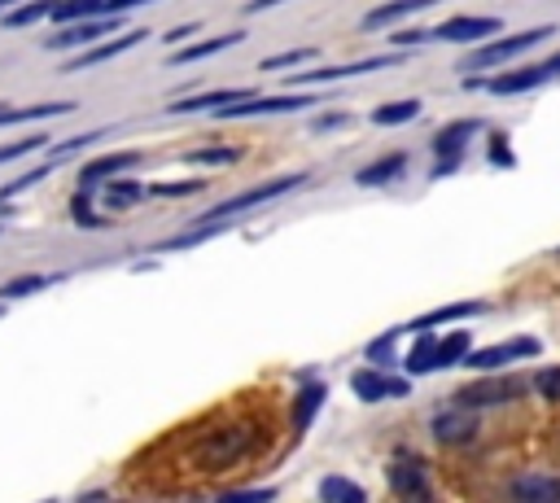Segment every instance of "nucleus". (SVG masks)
I'll return each instance as SVG.
<instances>
[{"label": "nucleus", "instance_id": "nucleus-1", "mask_svg": "<svg viewBox=\"0 0 560 503\" xmlns=\"http://www.w3.org/2000/svg\"><path fill=\"white\" fill-rule=\"evenodd\" d=\"M258 442H262L258 424H223V429H210L197 437L192 459L201 472H223V468H236L241 459H249L258 451Z\"/></svg>", "mask_w": 560, "mask_h": 503}, {"label": "nucleus", "instance_id": "nucleus-2", "mask_svg": "<svg viewBox=\"0 0 560 503\" xmlns=\"http://www.w3.org/2000/svg\"><path fill=\"white\" fill-rule=\"evenodd\" d=\"M551 31H556V26H547V22H542V26H529V31H512V35H499V39H490L486 48L468 52V57L459 61V74H477V70H486V66H503V61L521 57L525 48L542 44Z\"/></svg>", "mask_w": 560, "mask_h": 503}, {"label": "nucleus", "instance_id": "nucleus-3", "mask_svg": "<svg viewBox=\"0 0 560 503\" xmlns=\"http://www.w3.org/2000/svg\"><path fill=\"white\" fill-rule=\"evenodd\" d=\"M311 175L306 171H298V175H280V179H267V184H258V188H245V192H236V197H223L219 206H210L197 223H219V219H232V214H241V210H254V206H262V201H276V197H284V192H293V188H302Z\"/></svg>", "mask_w": 560, "mask_h": 503}, {"label": "nucleus", "instance_id": "nucleus-4", "mask_svg": "<svg viewBox=\"0 0 560 503\" xmlns=\"http://www.w3.org/2000/svg\"><path fill=\"white\" fill-rule=\"evenodd\" d=\"M542 346L534 341V337H516V341H494V346H486V350H468L464 354V367H472V372H499V367H508V363H516V359H534Z\"/></svg>", "mask_w": 560, "mask_h": 503}, {"label": "nucleus", "instance_id": "nucleus-5", "mask_svg": "<svg viewBox=\"0 0 560 503\" xmlns=\"http://www.w3.org/2000/svg\"><path fill=\"white\" fill-rule=\"evenodd\" d=\"M429 429H433V442H442V446H464V442L477 437V407L455 402V407H446V411H433Z\"/></svg>", "mask_w": 560, "mask_h": 503}, {"label": "nucleus", "instance_id": "nucleus-6", "mask_svg": "<svg viewBox=\"0 0 560 503\" xmlns=\"http://www.w3.org/2000/svg\"><path fill=\"white\" fill-rule=\"evenodd\" d=\"M306 105H315V96H241V101H232V105H223L219 109V118H258V114H298V109H306Z\"/></svg>", "mask_w": 560, "mask_h": 503}, {"label": "nucleus", "instance_id": "nucleus-7", "mask_svg": "<svg viewBox=\"0 0 560 503\" xmlns=\"http://www.w3.org/2000/svg\"><path fill=\"white\" fill-rule=\"evenodd\" d=\"M350 389H354L363 402H385V398H407V394H411V381H407V376L376 372V367H359V372L350 376Z\"/></svg>", "mask_w": 560, "mask_h": 503}, {"label": "nucleus", "instance_id": "nucleus-8", "mask_svg": "<svg viewBox=\"0 0 560 503\" xmlns=\"http://www.w3.org/2000/svg\"><path fill=\"white\" fill-rule=\"evenodd\" d=\"M516 394H521V381L499 376V381H472V385L455 389V402H464V407H494V402H508Z\"/></svg>", "mask_w": 560, "mask_h": 503}, {"label": "nucleus", "instance_id": "nucleus-9", "mask_svg": "<svg viewBox=\"0 0 560 503\" xmlns=\"http://www.w3.org/2000/svg\"><path fill=\"white\" fill-rule=\"evenodd\" d=\"M389 490L402 494V499H429V477H424V464L416 455H398L389 464Z\"/></svg>", "mask_w": 560, "mask_h": 503}, {"label": "nucleus", "instance_id": "nucleus-10", "mask_svg": "<svg viewBox=\"0 0 560 503\" xmlns=\"http://www.w3.org/2000/svg\"><path fill=\"white\" fill-rule=\"evenodd\" d=\"M402 52H389V57H368V61H346V66H324V70H306L298 74L293 83H332V79H350V74H372V70H389L398 66Z\"/></svg>", "mask_w": 560, "mask_h": 503}, {"label": "nucleus", "instance_id": "nucleus-11", "mask_svg": "<svg viewBox=\"0 0 560 503\" xmlns=\"http://www.w3.org/2000/svg\"><path fill=\"white\" fill-rule=\"evenodd\" d=\"M481 131V118H459V122H446L438 136H433V153L446 157V166H455V157L464 153V144Z\"/></svg>", "mask_w": 560, "mask_h": 503}, {"label": "nucleus", "instance_id": "nucleus-12", "mask_svg": "<svg viewBox=\"0 0 560 503\" xmlns=\"http://www.w3.org/2000/svg\"><path fill=\"white\" fill-rule=\"evenodd\" d=\"M114 26H118V17H114V13H109V17H83V22H70L61 35H52V44H48V48H74V44L105 39Z\"/></svg>", "mask_w": 560, "mask_h": 503}, {"label": "nucleus", "instance_id": "nucleus-13", "mask_svg": "<svg viewBox=\"0 0 560 503\" xmlns=\"http://www.w3.org/2000/svg\"><path fill=\"white\" fill-rule=\"evenodd\" d=\"M144 39V31H127V35H114V39H101L96 48H88V52H79V57H70L66 61V70H88V66H96V61H109V57H118V52H127V48H136Z\"/></svg>", "mask_w": 560, "mask_h": 503}, {"label": "nucleus", "instance_id": "nucleus-14", "mask_svg": "<svg viewBox=\"0 0 560 503\" xmlns=\"http://www.w3.org/2000/svg\"><path fill=\"white\" fill-rule=\"evenodd\" d=\"M494 31H499L494 17H451V22H442L433 35H438V39H451V44H472V39L494 35Z\"/></svg>", "mask_w": 560, "mask_h": 503}, {"label": "nucleus", "instance_id": "nucleus-15", "mask_svg": "<svg viewBox=\"0 0 560 503\" xmlns=\"http://www.w3.org/2000/svg\"><path fill=\"white\" fill-rule=\"evenodd\" d=\"M241 96H249L245 87H219V92H197V96H184V101H171L166 109L171 114H201V109H223V105H232V101H241Z\"/></svg>", "mask_w": 560, "mask_h": 503}, {"label": "nucleus", "instance_id": "nucleus-16", "mask_svg": "<svg viewBox=\"0 0 560 503\" xmlns=\"http://www.w3.org/2000/svg\"><path fill=\"white\" fill-rule=\"evenodd\" d=\"M136 162H140V153H105V157H92L79 171V188H96V184H105L109 175H118V171H127Z\"/></svg>", "mask_w": 560, "mask_h": 503}, {"label": "nucleus", "instance_id": "nucleus-17", "mask_svg": "<svg viewBox=\"0 0 560 503\" xmlns=\"http://www.w3.org/2000/svg\"><path fill=\"white\" fill-rule=\"evenodd\" d=\"M402 171H407V153H385V157L359 166V171H354V184H359V188H381V184L398 179Z\"/></svg>", "mask_w": 560, "mask_h": 503}, {"label": "nucleus", "instance_id": "nucleus-18", "mask_svg": "<svg viewBox=\"0 0 560 503\" xmlns=\"http://www.w3.org/2000/svg\"><path fill=\"white\" fill-rule=\"evenodd\" d=\"M481 311H486V302H451V306H442V311L416 315L411 324H402V332H424V328H438V324H451V319H472V315H481Z\"/></svg>", "mask_w": 560, "mask_h": 503}, {"label": "nucleus", "instance_id": "nucleus-19", "mask_svg": "<svg viewBox=\"0 0 560 503\" xmlns=\"http://www.w3.org/2000/svg\"><path fill=\"white\" fill-rule=\"evenodd\" d=\"M402 367H407L411 376H424V372H433V367H438V337H433V328L416 332V346L407 350Z\"/></svg>", "mask_w": 560, "mask_h": 503}, {"label": "nucleus", "instance_id": "nucleus-20", "mask_svg": "<svg viewBox=\"0 0 560 503\" xmlns=\"http://www.w3.org/2000/svg\"><path fill=\"white\" fill-rule=\"evenodd\" d=\"M429 4H438V0H389V4L372 9V13H368L359 26H363V31H381V26H389V22H398V17L416 13V9H429Z\"/></svg>", "mask_w": 560, "mask_h": 503}, {"label": "nucleus", "instance_id": "nucleus-21", "mask_svg": "<svg viewBox=\"0 0 560 503\" xmlns=\"http://www.w3.org/2000/svg\"><path fill=\"white\" fill-rule=\"evenodd\" d=\"M245 35L241 31H228V35H214V39H201V44H188V48H179V52H171V66H188V61H201V57H214L219 48H232V44H241Z\"/></svg>", "mask_w": 560, "mask_h": 503}, {"label": "nucleus", "instance_id": "nucleus-22", "mask_svg": "<svg viewBox=\"0 0 560 503\" xmlns=\"http://www.w3.org/2000/svg\"><path fill=\"white\" fill-rule=\"evenodd\" d=\"M101 197H105L109 210H131L136 201L149 197V184H136V179H109V184L101 188Z\"/></svg>", "mask_w": 560, "mask_h": 503}, {"label": "nucleus", "instance_id": "nucleus-23", "mask_svg": "<svg viewBox=\"0 0 560 503\" xmlns=\"http://www.w3.org/2000/svg\"><path fill=\"white\" fill-rule=\"evenodd\" d=\"M324 394H328V389H324L319 381H311V385H302V389H298V398H293V429H298V433L315 420V411L324 407Z\"/></svg>", "mask_w": 560, "mask_h": 503}, {"label": "nucleus", "instance_id": "nucleus-24", "mask_svg": "<svg viewBox=\"0 0 560 503\" xmlns=\"http://www.w3.org/2000/svg\"><path fill=\"white\" fill-rule=\"evenodd\" d=\"M512 494L521 503H547V499H560V481L556 477H516Z\"/></svg>", "mask_w": 560, "mask_h": 503}, {"label": "nucleus", "instance_id": "nucleus-25", "mask_svg": "<svg viewBox=\"0 0 560 503\" xmlns=\"http://www.w3.org/2000/svg\"><path fill=\"white\" fill-rule=\"evenodd\" d=\"M61 276L57 271H31V276H18V280H9V284H0V302H13V297H26V293H35V289H52Z\"/></svg>", "mask_w": 560, "mask_h": 503}, {"label": "nucleus", "instance_id": "nucleus-26", "mask_svg": "<svg viewBox=\"0 0 560 503\" xmlns=\"http://www.w3.org/2000/svg\"><path fill=\"white\" fill-rule=\"evenodd\" d=\"M74 101H39V105H22V109H4V127L9 122H31V118H57V114H70Z\"/></svg>", "mask_w": 560, "mask_h": 503}, {"label": "nucleus", "instance_id": "nucleus-27", "mask_svg": "<svg viewBox=\"0 0 560 503\" xmlns=\"http://www.w3.org/2000/svg\"><path fill=\"white\" fill-rule=\"evenodd\" d=\"M416 114H420V101H416V96H407V101L376 105V109H372V122H376V127H398V122H411Z\"/></svg>", "mask_w": 560, "mask_h": 503}, {"label": "nucleus", "instance_id": "nucleus-28", "mask_svg": "<svg viewBox=\"0 0 560 503\" xmlns=\"http://www.w3.org/2000/svg\"><path fill=\"white\" fill-rule=\"evenodd\" d=\"M468 350H472V332H468V328H455L451 337L438 341V367H455V363H464Z\"/></svg>", "mask_w": 560, "mask_h": 503}, {"label": "nucleus", "instance_id": "nucleus-29", "mask_svg": "<svg viewBox=\"0 0 560 503\" xmlns=\"http://www.w3.org/2000/svg\"><path fill=\"white\" fill-rule=\"evenodd\" d=\"M319 499H328V503H368V490L346 481V477H324L319 481Z\"/></svg>", "mask_w": 560, "mask_h": 503}, {"label": "nucleus", "instance_id": "nucleus-30", "mask_svg": "<svg viewBox=\"0 0 560 503\" xmlns=\"http://www.w3.org/2000/svg\"><path fill=\"white\" fill-rule=\"evenodd\" d=\"M88 13H109V9H105V0H57L48 17L52 22H83Z\"/></svg>", "mask_w": 560, "mask_h": 503}, {"label": "nucleus", "instance_id": "nucleus-31", "mask_svg": "<svg viewBox=\"0 0 560 503\" xmlns=\"http://www.w3.org/2000/svg\"><path fill=\"white\" fill-rule=\"evenodd\" d=\"M52 4H57V0H31V4H22V9H13V13H4L0 22H4L9 31H18V26H31V22H39V17H48V13H52Z\"/></svg>", "mask_w": 560, "mask_h": 503}, {"label": "nucleus", "instance_id": "nucleus-32", "mask_svg": "<svg viewBox=\"0 0 560 503\" xmlns=\"http://www.w3.org/2000/svg\"><path fill=\"white\" fill-rule=\"evenodd\" d=\"M184 162L188 166H232V162H241V149H192V153H184Z\"/></svg>", "mask_w": 560, "mask_h": 503}, {"label": "nucleus", "instance_id": "nucleus-33", "mask_svg": "<svg viewBox=\"0 0 560 503\" xmlns=\"http://www.w3.org/2000/svg\"><path fill=\"white\" fill-rule=\"evenodd\" d=\"M101 136H105V127H101V131H79V136H70V140H61V144H52L48 162H57V166H61V162H66L74 149H88V144H96Z\"/></svg>", "mask_w": 560, "mask_h": 503}, {"label": "nucleus", "instance_id": "nucleus-34", "mask_svg": "<svg viewBox=\"0 0 560 503\" xmlns=\"http://www.w3.org/2000/svg\"><path fill=\"white\" fill-rule=\"evenodd\" d=\"M214 232H223V223H201V227H192V232H179V236L162 241L158 249H188V245H201V241H210Z\"/></svg>", "mask_w": 560, "mask_h": 503}, {"label": "nucleus", "instance_id": "nucleus-35", "mask_svg": "<svg viewBox=\"0 0 560 503\" xmlns=\"http://www.w3.org/2000/svg\"><path fill=\"white\" fill-rule=\"evenodd\" d=\"M206 188V179H179V184H149V197H197Z\"/></svg>", "mask_w": 560, "mask_h": 503}, {"label": "nucleus", "instance_id": "nucleus-36", "mask_svg": "<svg viewBox=\"0 0 560 503\" xmlns=\"http://www.w3.org/2000/svg\"><path fill=\"white\" fill-rule=\"evenodd\" d=\"M70 214H74V223H79V227H109V223H105V219H101V214L88 206V188H83V192L70 201Z\"/></svg>", "mask_w": 560, "mask_h": 503}, {"label": "nucleus", "instance_id": "nucleus-37", "mask_svg": "<svg viewBox=\"0 0 560 503\" xmlns=\"http://www.w3.org/2000/svg\"><path fill=\"white\" fill-rule=\"evenodd\" d=\"M315 48H289V52H276V57H262V70H284V66H302L311 61Z\"/></svg>", "mask_w": 560, "mask_h": 503}, {"label": "nucleus", "instance_id": "nucleus-38", "mask_svg": "<svg viewBox=\"0 0 560 503\" xmlns=\"http://www.w3.org/2000/svg\"><path fill=\"white\" fill-rule=\"evenodd\" d=\"M35 149H44V136H22V140H13V144H0V162L26 157V153H35Z\"/></svg>", "mask_w": 560, "mask_h": 503}, {"label": "nucleus", "instance_id": "nucleus-39", "mask_svg": "<svg viewBox=\"0 0 560 503\" xmlns=\"http://www.w3.org/2000/svg\"><path fill=\"white\" fill-rule=\"evenodd\" d=\"M534 389H538L547 402H560V367H547V372H538Z\"/></svg>", "mask_w": 560, "mask_h": 503}, {"label": "nucleus", "instance_id": "nucleus-40", "mask_svg": "<svg viewBox=\"0 0 560 503\" xmlns=\"http://www.w3.org/2000/svg\"><path fill=\"white\" fill-rule=\"evenodd\" d=\"M490 162H494V166H512V162H516V157H512V144L503 140V131L490 136Z\"/></svg>", "mask_w": 560, "mask_h": 503}, {"label": "nucleus", "instance_id": "nucleus-41", "mask_svg": "<svg viewBox=\"0 0 560 503\" xmlns=\"http://www.w3.org/2000/svg\"><path fill=\"white\" fill-rule=\"evenodd\" d=\"M223 499H276V490H228Z\"/></svg>", "mask_w": 560, "mask_h": 503}, {"label": "nucleus", "instance_id": "nucleus-42", "mask_svg": "<svg viewBox=\"0 0 560 503\" xmlns=\"http://www.w3.org/2000/svg\"><path fill=\"white\" fill-rule=\"evenodd\" d=\"M192 31H197V22H184V26H175V31L166 35V44H179V39H188Z\"/></svg>", "mask_w": 560, "mask_h": 503}, {"label": "nucleus", "instance_id": "nucleus-43", "mask_svg": "<svg viewBox=\"0 0 560 503\" xmlns=\"http://www.w3.org/2000/svg\"><path fill=\"white\" fill-rule=\"evenodd\" d=\"M424 39V31H398L394 35V44H420Z\"/></svg>", "mask_w": 560, "mask_h": 503}, {"label": "nucleus", "instance_id": "nucleus-44", "mask_svg": "<svg viewBox=\"0 0 560 503\" xmlns=\"http://www.w3.org/2000/svg\"><path fill=\"white\" fill-rule=\"evenodd\" d=\"M276 4H284V0H249L245 9H249V13H262V9H276Z\"/></svg>", "mask_w": 560, "mask_h": 503}, {"label": "nucleus", "instance_id": "nucleus-45", "mask_svg": "<svg viewBox=\"0 0 560 503\" xmlns=\"http://www.w3.org/2000/svg\"><path fill=\"white\" fill-rule=\"evenodd\" d=\"M341 122H346V114H328V118H319L315 127H341Z\"/></svg>", "mask_w": 560, "mask_h": 503}, {"label": "nucleus", "instance_id": "nucleus-46", "mask_svg": "<svg viewBox=\"0 0 560 503\" xmlns=\"http://www.w3.org/2000/svg\"><path fill=\"white\" fill-rule=\"evenodd\" d=\"M547 70H551V79L560 74V52H556V57H547Z\"/></svg>", "mask_w": 560, "mask_h": 503}, {"label": "nucleus", "instance_id": "nucleus-47", "mask_svg": "<svg viewBox=\"0 0 560 503\" xmlns=\"http://www.w3.org/2000/svg\"><path fill=\"white\" fill-rule=\"evenodd\" d=\"M4 4H13V0H0V9H4Z\"/></svg>", "mask_w": 560, "mask_h": 503}, {"label": "nucleus", "instance_id": "nucleus-48", "mask_svg": "<svg viewBox=\"0 0 560 503\" xmlns=\"http://www.w3.org/2000/svg\"><path fill=\"white\" fill-rule=\"evenodd\" d=\"M556 258H560V249H556Z\"/></svg>", "mask_w": 560, "mask_h": 503}]
</instances>
